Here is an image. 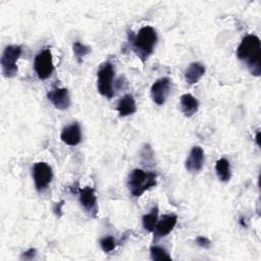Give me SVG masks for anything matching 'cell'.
<instances>
[{"label":"cell","instance_id":"cell-4","mask_svg":"<svg viewBox=\"0 0 261 261\" xmlns=\"http://www.w3.org/2000/svg\"><path fill=\"white\" fill-rule=\"evenodd\" d=\"M21 53V47L18 45H8L2 52L0 63L1 70L5 77H13L17 73L16 61Z\"/></svg>","mask_w":261,"mask_h":261},{"label":"cell","instance_id":"cell-6","mask_svg":"<svg viewBox=\"0 0 261 261\" xmlns=\"http://www.w3.org/2000/svg\"><path fill=\"white\" fill-rule=\"evenodd\" d=\"M34 69L40 80H46L52 74L54 65L49 48H45L35 56Z\"/></svg>","mask_w":261,"mask_h":261},{"label":"cell","instance_id":"cell-5","mask_svg":"<svg viewBox=\"0 0 261 261\" xmlns=\"http://www.w3.org/2000/svg\"><path fill=\"white\" fill-rule=\"evenodd\" d=\"M113 76L114 69L110 62L103 63L97 72V88L99 93L111 99L113 97Z\"/></svg>","mask_w":261,"mask_h":261},{"label":"cell","instance_id":"cell-3","mask_svg":"<svg viewBox=\"0 0 261 261\" xmlns=\"http://www.w3.org/2000/svg\"><path fill=\"white\" fill-rule=\"evenodd\" d=\"M157 174L154 171H145L143 169H134L127 178V187L133 197L139 198L146 191L155 187L157 184Z\"/></svg>","mask_w":261,"mask_h":261},{"label":"cell","instance_id":"cell-7","mask_svg":"<svg viewBox=\"0 0 261 261\" xmlns=\"http://www.w3.org/2000/svg\"><path fill=\"white\" fill-rule=\"evenodd\" d=\"M53 177L52 168L46 162L40 161L34 164L33 167V178L35 187L38 192L45 191L50 185Z\"/></svg>","mask_w":261,"mask_h":261},{"label":"cell","instance_id":"cell-8","mask_svg":"<svg viewBox=\"0 0 261 261\" xmlns=\"http://www.w3.org/2000/svg\"><path fill=\"white\" fill-rule=\"evenodd\" d=\"M170 91V80L168 77H160L154 82L151 87L152 100L157 105H163Z\"/></svg>","mask_w":261,"mask_h":261},{"label":"cell","instance_id":"cell-10","mask_svg":"<svg viewBox=\"0 0 261 261\" xmlns=\"http://www.w3.org/2000/svg\"><path fill=\"white\" fill-rule=\"evenodd\" d=\"M177 221V217L175 214H165L160 217L157 221L155 229H154V240L157 241L160 238L167 236L175 226Z\"/></svg>","mask_w":261,"mask_h":261},{"label":"cell","instance_id":"cell-19","mask_svg":"<svg viewBox=\"0 0 261 261\" xmlns=\"http://www.w3.org/2000/svg\"><path fill=\"white\" fill-rule=\"evenodd\" d=\"M72 51H73V54H74V57L75 59L77 60V62H82L83 61V58L88 54L90 53L91 51V48L89 46H86L84 44H82L81 42L76 41L73 43L72 45Z\"/></svg>","mask_w":261,"mask_h":261},{"label":"cell","instance_id":"cell-11","mask_svg":"<svg viewBox=\"0 0 261 261\" xmlns=\"http://www.w3.org/2000/svg\"><path fill=\"white\" fill-rule=\"evenodd\" d=\"M47 98L55 108L60 110L67 109L70 105V97L66 88H55L49 91Z\"/></svg>","mask_w":261,"mask_h":261},{"label":"cell","instance_id":"cell-9","mask_svg":"<svg viewBox=\"0 0 261 261\" xmlns=\"http://www.w3.org/2000/svg\"><path fill=\"white\" fill-rule=\"evenodd\" d=\"M79 195H80V203L83 206V208L95 217L98 212V208H97V198H96L94 189L91 187H85L84 189L79 190Z\"/></svg>","mask_w":261,"mask_h":261},{"label":"cell","instance_id":"cell-24","mask_svg":"<svg viewBox=\"0 0 261 261\" xmlns=\"http://www.w3.org/2000/svg\"><path fill=\"white\" fill-rule=\"evenodd\" d=\"M62 205H63V202H62V201H61L60 203H56V204H55L53 210H54V212H55L56 214L58 213L59 215H61V207H62Z\"/></svg>","mask_w":261,"mask_h":261},{"label":"cell","instance_id":"cell-20","mask_svg":"<svg viewBox=\"0 0 261 261\" xmlns=\"http://www.w3.org/2000/svg\"><path fill=\"white\" fill-rule=\"evenodd\" d=\"M150 255L152 260H171L172 259L165 249L158 246H152L150 248Z\"/></svg>","mask_w":261,"mask_h":261},{"label":"cell","instance_id":"cell-25","mask_svg":"<svg viewBox=\"0 0 261 261\" xmlns=\"http://www.w3.org/2000/svg\"><path fill=\"white\" fill-rule=\"evenodd\" d=\"M259 135H260V133L257 132V134H256V143H257L258 146L260 145V143H259Z\"/></svg>","mask_w":261,"mask_h":261},{"label":"cell","instance_id":"cell-16","mask_svg":"<svg viewBox=\"0 0 261 261\" xmlns=\"http://www.w3.org/2000/svg\"><path fill=\"white\" fill-rule=\"evenodd\" d=\"M116 108L119 115L122 117L135 113L137 110V106L134 97L132 95H124L119 99Z\"/></svg>","mask_w":261,"mask_h":261},{"label":"cell","instance_id":"cell-12","mask_svg":"<svg viewBox=\"0 0 261 261\" xmlns=\"http://www.w3.org/2000/svg\"><path fill=\"white\" fill-rule=\"evenodd\" d=\"M204 163V151L200 146H195L191 149L187 160L186 168L190 172H198L202 169Z\"/></svg>","mask_w":261,"mask_h":261},{"label":"cell","instance_id":"cell-2","mask_svg":"<svg viewBox=\"0 0 261 261\" xmlns=\"http://www.w3.org/2000/svg\"><path fill=\"white\" fill-rule=\"evenodd\" d=\"M158 37L156 31L150 27L145 25L139 30V32L130 39L132 46L136 54L145 61L153 52Z\"/></svg>","mask_w":261,"mask_h":261},{"label":"cell","instance_id":"cell-14","mask_svg":"<svg viewBox=\"0 0 261 261\" xmlns=\"http://www.w3.org/2000/svg\"><path fill=\"white\" fill-rule=\"evenodd\" d=\"M179 105H180V110L186 117L193 116L198 111V108H199L198 100L189 93L180 96Z\"/></svg>","mask_w":261,"mask_h":261},{"label":"cell","instance_id":"cell-15","mask_svg":"<svg viewBox=\"0 0 261 261\" xmlns=\"http://www.w3.org/2000/svg\"><path fill=\"white\" fill-rule=\"evenodd\" d=\"M205 73V66L200 62H192L185 71L186 82L190 85L196 84Z\"/></svg>","mask_w":261,"mask_h":261},{"label":"cell","instance_id":"cell-17","mask_svg":"<svg viewBox=\"0 0 261 261\" xmlns=\"http://www.w3.org/2000/svg\"><path fill=\"white\" fill-rule=\"evenodd\" d=\"M215 171L221 181H228L230 179V164L225 158H220L215 164Z\"/></svg>","mask_w":261,"mask_h":261},{"label":"cell","instance_id":"cell-18","mask_svg":"<svg viewBox=\"0 0 261 261\" xmlns=\"http://www.w3.org/2000/svg\"><path fill=\"white\" fill-rule=\"evenodd\" d=\"M158 221V207L155 206L148 214H145L142 218L143 226L148 231H154L156 223Z\"/></svg>","mask_w":261,"mask_h":261},{"label":"cell","instance_id":"cell-13","mask_svg":"<svg viewBox=\"0 0 261 261\" xmlns=\"http://www.w3.org/2000/svg\"><path fill=\"white\" fill-rule=\"evenodd\" d=\"M60 139L63 143H65L68 146L77 145L82 140V133H81L80 124L77 122H73V123L65 126L60 134Z\"/></svg>","mask_w":261,"mask_h":261},{"label":"cell","instance_id":"cell-22","mask_svg":"<svg viewBox=\"0 0 261 261\" xmlns=\"http://www.w3.org/2000/svg\"><path fill=\"white\" fill-rule=\"evenodd\" d=\"M196 243L198 244L199 247L201 248H205V249H208L211 245V242L208 238L206 237H202V236H199L197 239H196Z\"/></svg>","mask_w":261,"mask_h":261},{"label":"cell","instance_id":"cell-23","mask_svg":"<svg viewBox=\"0 0 261 261\" xmlns=\"http://www.w3.org/2000/svg\"><path fill=\"white\" fill-rule=\"evenodd\" d=\"M36 254H37V251H36V249H29L28 251H25V252H23L22 254H21V256H20V258L22 259V260H33L35 257H36Z\"/></svg>","mask_w":261,"mask_h":261},{"label":"cell","instance_id":"cell-1","mask_svg":"<svg viewBox=\"0 0 261 261\" xmlns=\"http://www.w3.org/2000/svg\"><path fill=\"white\" fill-rule=\"evenodd\" d=\"M237 56L244 61L250 72L259 76L261 73V42L256 35H247L237 48Z\"/></svg>","mask_w":261,"mask_h":261},{"label":"cell","instance_id":"cell-21","mask_svg":"<svg viewBox=\"0 0 261 261\" xmlns=\"http://www.w3.org/2000/svg\"><path fill=\"white\" fill-rule=\"evenodd\" d=\"M100 246L105 253H109L116 247V241L112 236H106L100 240Z\"/></svg>","mask_w":261,"mask_h":261}]
</instances>
